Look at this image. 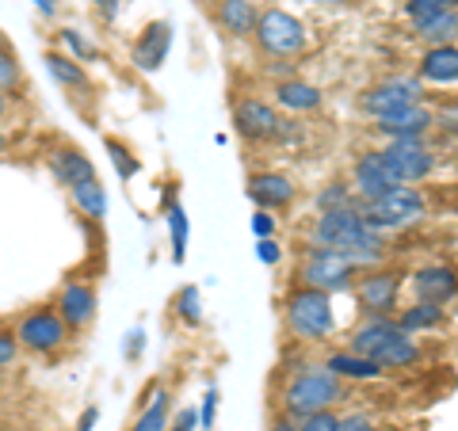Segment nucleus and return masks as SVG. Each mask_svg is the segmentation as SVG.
<instances>
[{"mask_svg": "<svg viewBox=\"0 0 458 431\" xmlns=\"http://www.w3.org/2000/svg\"><path fill=\"white\" fill-rule=\"evenodd\" d=\"M252 38L267 57H298V54H306V46H310L306 23L298 16H291L286 8H264L260 16H256Z\"/></svg>", "mask_w": 458, "mask_h": 431, "instance_id": "nucleus-8", "label": "nucleus"}, {"mask_svg": "<svg viewBox=\"0 0 458 431\" xmlns=\"http://www.w3.org/2000/svg\"><path fill=\"white\" fill-rule=\"evenodd\" d=\"M401 188V180H397V172L386 165V156L382 149H363L360 156H355V165H352V191L360 203H367V199H378L386 191H394Z\"/></svg>", "mask_w": 458, "mask_h": 431, "instance_id": "nucleus-14", "label": "nucleus"}, {"mask_svg": "<svg viewBox=\"0 0 458 431\" xmlns=\"http://www.w3.org/2000/svg\"><path fill=\"white\" fill-rule=\"evenodd\" d=\"M276 104L291 114H310L325 104V92L318 84L310 80H298V77H286V80H276Z\"/></svg>", "mask_w": 458, "mask_h": 431, "instance_id": "nucleus-23", "label": "nucleus"}, {"mask_svg": "<svg viewBox=\"0 0 458 431\" xmlns=\"http://www.w3.org/2000/svg\"><path fill=\"white\" fill-rule=\"evenodd\" d=\"M92 4H96V12H99L104 20H114V16H119V0H92Z\"/></svg>", "mask_w": 458, "mask_h": 431, "instance_id": "nucleus-47", "label": "nucleus"}, {"mask_svg": "<svg viewBox=\"0 0 458 431\" xmlns=\"http://www.w3.org/2000/svg\"><path fill=\"white\" fill-rule=\"evenodd\" d=\"M16 359H20V340L12 328H0V370H8V367H16Z\"/></svg>", "mask_w": 458, "mask_h": 431, "instance_id": "nucleus-38", "label": "nucleus"}, {"mask_svg": "<svg viewBox=\"0 0 458 431\" xmlns=\"http://www.w3.org/2000/svg\"><path fill=\"white\" fill-rule=\"evenodd\" d=\"M405 267L397 264H375V267H363L355 271V283H352V294L360 301V309L367 317H390L401 301V286H405Z\"/></svg>", "mask_w": 458, "mask_h": 431, "instance_id": "nucleus-6", "label": "nucleus"}, {"mask_svg": "<svg viewBox=\"0 0 458 431\" xmlns=\"http://www.w3.org/2000/svg\"><path fill=\"white\" fill-rule=\"evenodd\" d=\"M267 431H298V420L294 416H286V412H276L267 420Z\"/></svg>", "mask_w": 458, "mask_h": 431, "instance_id": "nucleus-45", "label": "nucleus"}, {"mask_svg": "<svg viewBox=\"0 0 458 431\" xmlns=\"http://www.w3.org/2000/svg\"><path fill=\"white\" fill-rule=\"evenodd\" d=\"M172 313H176V321L188 325V328L203 325V294H199V286H180L176 298H172Z\"/></svg>", "mask_w": 458, "mask_h": 431, "instance_id": "nucleus-32", "label": "nucleus"}, {"mask_svg": "<svg viewBox=\"0 0 458 431\" xmlns=\"http://www.w3.org/2000/svg\"><path fill=\"white\" fill-rule=\"evenodd\" d=\"M35 4H38V12H47V16L57 12V0H35Z\"/></svg>", "mask_w": 458, "mask_h": 431, "instance_id": "nucleus-49", "label": "nucleus"}, {"mask_svg": "<svg viewBox=\"0 0 458 431\" xmlns=\"http://www.w3.org/2000/svg\"><path fill=\"white\" fill-rule=\"evenodd\" d=\"M283 126V111L267 104L260 96H241L233 99V134L249 146H276Z\"/></svg>", "mask_w": 458, "mask_h": 431, "instance_id": "nucleus-9", "label": "nucleus"}, {"mask_svg": "<svg viewBox=\"0 0 458 431\" xmlns=\"http://www.w3.org/2000/svg\"><path fill=\"white\" fill-rule=\"evenodd\" d=\"M394 321L405 328V333L420 336V333H432V328L447 325V306H432V301H412V306L401 309Z\"/></svg>", "mask_w": 458, "mask_h": 431, "instance_id": "nucleus-27", "label": "nucleus"}, {"mask_svg": "<svg viewBox=\"0 0 458 431\" xmlns=\"http://www.w3.org/2000/svg\"><path fill=\"white\" fill-rule=\"evenodd\" d=\"M321 363L333 370L336 378H344V382H378L386 370L378 367V363H370V359H363V355H355V351H348V348H340V351H328Z\"/></svg>", "mask_w": 458, "mask_h": 431, "instance_id": "nucleus-25", "label": "nucleus"}, {"mask_svg": "<svg viewBox=\"0 0 458 431\" xmlns=\"http://www.w3.org/2000/svg\"><path fill=\"white\" fill-rule=\"evenodd\" d=\"M47 165H50V176L62 183L65 191H73L77 183L99 176L96 165H92V156L84 153L81 146H73V141H57V146L47 153Z\"/></svg>", "mask_w": 458, "mask_h": 431, "instance_id": "nucleus-17", "label": "nucleus"}, {"mask_svg": "<svg viewBox=\"0 0 458 431\" xmlns=\"http://www.w3.org/2000/svg\"><path fill=\"white\" fill-rule=\"evenodd\" d=\"M355 203H360V199H355L352 183H344V180H333L328 188L318 191V199H313L318 214H325V210H340V207H355Z\"/></svg>", "mask_w": 458, "mask_h": 431, "instance_id": "nucleus-33", "label": "nucleus"}, {"mask_svg": "<svg viewBox=\"0 0 458 431\" xmlns=\"http://www.w3.org/2000/svg\"><path fill=\"white\" fill-rule=\"evenodd\" d=\"M8 114H12V96H8V92H0V123H4Z\"/></svg>", "mask_w": 458, "mask_h": 431, "instance_id": "nucleus-48", "label": "nucleus"}, {"mask_svg": "<svg viewBox=\"0 0 458 431\" xmlns=\"http://www.w3.org/2000/svg\"><path fill=\"white\" fill-rule=\"evenodd\" d=\"M360 222H363L360 203H355V207H340V210H325V214H318V218L310 222L306 244H313V249H340V241L348 237Z\"/></svg>", "mask_w": 458, "mask_h": 431, "instance_id": "nucleus-19", "label": "nucleus"}, {"mask_svg": "<svg viewBox=\"0 0 458 431\" xmlns=\"http://www.w3.org/2000/svg\"><path fill=\"white\" fill-rule=\"evenodd\" d=\"M252 233L256 237H276V222H271L267 210H256L252 214Z\"/></svg>", "mask_w": 458, "mask_h": 431, "instance_id": "nucleus-44", "label": "nucleus"}, {"mask_svg": "<svg viewBox=\"0 0 458 431\" xmlns=\"http://www.w3.org/2000/svg\"><path fill=\"white\" fill-rule=\"evenodd\" d=\"M214 4H222V0H214Z\"/></svg>", "mask_w": 458, "mask_h": 431, "instance_id": "nucleus-53", "label": "nucleus"}, {"mask_svg": "<svg viewBox=\"0 0 458 431\" xmlns=\"http://www.w3.org/2000/svg\"><path fill=\"white\" fill-rule=\"evenodd\" d=\"M443 4H447V8H458V0H443Z\"/></svg>", "mask_w": 458, "mask_h": 431, "instance_id": "nucleus-52", "label": "nucleus"}, {"mask_svg": "<svg viewBox=\"0 0 458 431\" xmlns=\"http://www.w3.org/2000/svg\"><path fill=\"white\" fill-rule=\"evenodd\" d=\"M168 409H172V397L168 390H157L149 405H141L131 431H168Z\"/></svg>", "mask_w": 458, "mask_h": 431, "instance_id": "nucleus-30", "label": "nucleus"}, {"mask_svg": "<svg viewBox=\"0 0 458 431\" xmlns=\"http://www.w3.org/2000/svg\"><path fill=\"white\" fill-rule=\"evenodd\" d=\"M355 271H360V267H355L344 252H336V249H313V244H306L294 275H298V283H302V286H313V291L344 294V291H352Z\"/></svg>", "mask_w": 458, "mask_h": 431, "instance_id": "nucleus-7", "label": "nucleus"}, {"mask_svg": "<svg viewBox=\"0 0 458 431\" xmlns=\"http://www.w3.org/2000/svg\"><path fill=\"white\" fill-rule=\"evenodd\" d=\"M104 149H107V161L114 165V176L119 180H134L138 172H141V161H138V153L126 146L123 138H114V134H104Z\"/></svg>", "mask_w": 458, "mask_h": 431, "instance_id": "nucleus-31", "label": "nucleus"}, {"mask_svg": "<svg viewBox=\"0 0 458 431\" xmlns=\"http://www.w3.org/2000/svg\"><path fill=\"white\" fill-rule=\"evenodd\" d=\"M199 427V409H180L168 420V431H195Z\"/></svg>", "mask_w": 458, "mask_h": 431, "instance_id": "nucleus-43", "label": "nucleus"}, {"mask_svg": "<svg viewBox=\"0 0 458 431\" xmlns=\"http://www.w3.org/2000/svg\"><path fill=\"white\" fill-rule=\"evenodd\" d=\"M57 38H62L65 54H69V57H77L81 65H84V62H96V57H99V50H96L92 42L77 31V27H62V31H57Z\"/></svg>", "mask_w": 458, "mask_h": 431, "instance_id": "nucleus-35", "label": "nucleus"}, {"mask_svg": "<svg viewBox=\"0 0 458 431\" xmlns=\"http://www.w3.org/2000/svg\"><path fill=\"white\" fill-rule=\"evenodd\" d=\"M256 16H260V12H256L252 0H222V4L214 8V23H218V31L229 38H252Z\"/></svg>", "mask_w": 458, "mask_h": 431, "instance_id": "nucleus-24", "label": "nucleus"}, {"mask_svg": "<svg viewBox=\"0 0 458 431\" xmlns=\"http://www.w3.org/2000/svg\"><path fill=\"white\" fill-rule=\"evenodd\" d=\"M256 260L260 264H279L283 260V249L276 237H260V244H256Z\"/></svg>", "mask_w": 458, "mask_h": 431, "instance_id": "nucleus-42", "label": "nucleus"}, {"mask_svg": "<svg viewBox=\"0 0 458 431\" xmlns=\"http://www.w3.org/2000/svg\"><path fill=\"white\" fill-rule=\"evenodd\" d=\"M218 405H222V393H218V390H207V393H203V409H199V431H210V427H214Z\"/></svg>", "mask_w": 458, "mask_h": 431, "instance_id": "nucleus-40", "label": "nucleus"}, {"mask_svg": "<svg viewBox=\"0 0 458 431\" xmlns=\"http://www.w3.org/2000/svg\"><path fill=\"white\" fill-rule=\"evenodd\" d=\"M69 195H73V207H77L89 222H107V188L99 183V176L77 183V188L69 191Z\"/></svg>", "mask_w": 458, "mask_h": 431, "instance_id": "nucleus-28", "label": "nucleus"}, {"mask_svg": "<svg viewBox=\"0 0 458 431\" xmlns=\"http://www.w3.org/2000/svg\"><path fill=\"white\" fill-rule=\"evenodd\" d=\"M348 351L370 359L382 370H412L424 359L420 343L412 333H405L394 317H367L348 333Z\"/></svg>", "mask_w": 458, "mask_h": 431, "instance_id": "nucleus-1", "label": "nucleus"}, {"mask_svg": "<svg viewBox=\"0 0 458 431\" xmlns=\"http://www.w3.org/2000/svg\"><path fill=\"white\" fill-rule=\"evenodd\" d=\"M370 131L386 141H397V138H428L436 131V107L428 104H409V107H397V111H386L378 119H370Z\"/></svg>", "mask_w": 458, "mask_h": 431, "instance_id": "nucleus-13", "label": "nucleus"}, {"mask_svg": "<svg viewBox=\"0 0 458 431\" xmlns=\"http://www.w3.org/2000/svg\"><path fill=\"white\" fill-rule=\"evenodd\" d=\"M8 149V134H0V153H4Z\"/></svg>", "mask_w": 458, "mask_h": 431, "instance_id": "nucleus-50", "label": "nucleus"}, {"mask_svg": "<svg viewBox=\"0 0 458 431\" xmlns=\"http://www.w3.org/2000/svg\"><path fill=\"white\" fill-rule=\"evenodd\" d=\"M16 89H23V65L12 46L0 50V92L16 96Z\"/></svg>", "mask_w": 458, "mask_h": 431, "instance_id": "nucleus-34", "label": "nucleus"}, {"mask_svg": "<svg viewBox=\"0 0 458 431\" xmlns=\"http://www.w3.org/2000/svg\"><path fill=\"white\" fill-rule=\"evenodd\" d=\"M417 80L436 84V89H451L458 84V42L454 46H428L417 62Z\"/></svg>", "mask_w": 458, "mask_h": 431, "instance_id": "nucleus-22", "label": "nucleus"}, {"mask_svg": "<svg viewBox=\"0 0 458 431\" xmlns=\"http://www.w3.org/2000/svg\"><path fill=\"white\" fill-rule=\"evenodd\" d=\"M54 309L62 313V321L69 325V333H89V328L96 325V313H99V294H96L92 283L69 279L62 291H57Z\"/></svg>", "mask_w": 458, "mask_h": 431, "instance_id": "nucleus-12", "label": "nucleus"}, {"mask_svg": "<svg viewBox=\"0 0 458 431\" xmlns=\"http://www.w3.org/2000/svg\"><path fill=\"white\" fill-rule=\"evenodd\" d=\"M340 416L333 409H321V412H310V416H298V431H336Z\"/></svg>", "mask_w": 458, "mask_h": 431, "instance_id": "nucleus-37", "label": "nucleus"}, {"mask_svg": "<svg viewBox=\"0 0 458 431\" xmlns=\"http://www.w3.org/2000/svg\"><path fill=\"white\" fill-rule=\"evenodd\" d=\"M340 401H348V382L336 378L325 363H306V367H294L291 378L283 382L279 412L298 420V416H310L321 409H336Z\"/></svg>", "mask_w": 458, "mask_h": 431, "instance_id": "nucleus-2", "label": "nucleus"}, {"mask_svg": "<svg viewBox=\"0 0 458 431\" xmlns=\"http://www.w3.org/2000/svg\"><path fill=\"white\" fill-rule=\"evenodd\" d=\"M16 340H20V351H31V355H42V359H54L65 351L69 343V325L62 321V313L54 309V301H42V306H31L27 313L16 317Z\"/></svg>", "mask_w": 458, "mask_h": 431, "instance_id": "nucleus-5", "label": "nucleus"}, {"mask_svg": "<svg viewBox=\"0 0 458 431\" xmlns=\"http://www.w3.org/2000/svg\"><path fill=\"white\" fill-rule=\"evenodd\" d=\"M318 4H348V0H318Z\"/></svg>", "mask_w": 458, "mask_h": 431, "instance_id": "nucleus-51", "label": "nucleus"}, {"mask_svg": "<svg viewBox=\"0 0 458 431\" xmlns=\"http://www.w3.org/2000/svg\"><path fill=\"white\" fill-rule=\"evenodd\" d=\"M436 131H443L447 138L458 141V96L443 99V104L436 107Z\"/></svg>", "mask_w": 458, "mask_h": 431, "instance_id": "nucleus-36", "label": "nucleus"}, {"mask_svg": "<svg viewBox=\"0 0 458 431\" xmlns=\"http://www.w3.org/2000/svg\"><path fill=\"white\" fill-rule=\"evenodd\" d=\"M47 73L54 77V84H62L73 99L77 96H84V99L96 96V84L89 77V69H84L77 57H69L65 50H47Z\"/></svg>", "mask_w": 458, "mask_h": 431, "instance_id": "nucleus-21", "label": "nucleus"}, {"mask_svg": "<svg viewBox=\"0 0 458 431\" xmlns=\"http://www.w3.org/2000/svg\"><path fill=\"white\" fill-rule=\"evenodd\" d=\"M378 149H382V156H386V165L397 172L401 183H417V188H420V183L439 168V153L432 149V141H428V138L382 141Z\"/></svg>", "mask_w": 458, "mask_h": 431, "instance_id": "nucleus-10", "label": "nucleus"}, {"mask_svg": "<svg viewBox=\"0 0 458 431\" xmlns=\"http://www.w3.org/2000/svg\"><path fill=\"white\" fill-rule=\"evenodd\" d=\"M165 222H168V233H172V264H183L188 260V237H191V222L183 214V203L176 188H168L165 195Z\"/></svg>", "mask_w": 458, "mask_h": 431, "instance_id": "nucleus-26", "label": "nucleus"}, {"mask_svg": "<svg viewBox=\"0 0 458 431\" xmlns=\"http://www.w3.org/2000/svg\"><path fill=\"white\" fill-rule=\"evenodd\" d=\"M245 195L252 199L256 210H286L298 199V183L283 172H252Z\"/></svg>", "mask_w": 458, "mask_h": 431, "instance_id": "nucleus-18", "label": "nucleus"}, {"mask_svg": "<svg viewBox=\"0 0 458 431\" xmlns=\"http://www.w3.org/2000/svg\"><path fill=\"white\" fill-rule=\"evenodd\" d=\"M336 431H378V424L367 412H344L336 420Z\"/></svg>", "mask_w": 458, "mask_h": 431, "instance_id": "nucleus-39", "label": "nucleus"}, {"mask_svg": "<svg viewBox=\"0 0 458 431\" xmlns=\"http://www.w3.org/2000/svg\"><path fill=\"white\" fill-rule=\"evenodd\" d=\"M360 114L367 119H378L386 111H397V107H409V104H424V84L417 77H386L378 84H367L360 92Z\"/></svg>", "mask_w": 458, "mask_h": 431, "instance_id": "nucleus-11", "label": "nucleus"}, {"mask_svg": "<svg viewBox=\"0 0 458 431\" xmlns=\"http://www.w3.org/2000/svg\"><path fill=\"white\" fill-rule=\"evenodd\" d=\"M96 420H99V409H96V405H89V409L81 412V420H77V431H92V427H96Z\"/></svg>", "mask_w": 458, "mask_h": 431, "instance_id": "nucleus-46", "label": "nucleus"}, {"mask_svg": "<svg viewBox=\"0 0 458 431\" xmlns=\"http://www.w3.org/2000/svg\"><path fill=\"white\" fill-rule=\"evenodd\" d=\"M172 20H149L146 27L138 31L134 46H131V62L138 73H157L165 62H168V50H172Z\"/></svg>", "mask_w": 458, "mask_h": 431, "instance_id": "nucleus-15", "label": "nucleus"}, {"mask_svg": "<svg viewBox=\"0 0 458 431\" xmlns=\"http://www.w3.org/2000/svg\"><path fill=\"white\" fill-rule=\"evenodd\" d=\"M417 35L428 42V46H454L458 42V8H443L439 16L424 20L417 27Z\"/></svg>", "mask_w": 458, "mask_h": 431, "instance_id": "nucleus-29", "label": "nucleus"}, {"mask_svg": "<svg viewBox=\"0 0 458 431\" xmlns=\"http://www.w3.org/2000/svg\"><path fill=\"white\" fill-rule=\"evenodd\" d=\"M283 321L286 333L302 343H325L336 328V309H333V294L313 291V286L294 283L283 298Z\"/></svg>", "mask_w": 458, "mask_h": 431, "instance_id": "nucleus-3", "label": "nucleus"}, {"mask_svg": "<svg viewBox=\"0 0 458 431\" xmlns=\"http://www.w3.org/2000/svg\"><path fill=\"white\" fill-rule=\"evenodd\" d=\"M336 252L348 256V260L360 267V271H363V267H375V264H386V233H378L375 225L360 222L348 237L340 241V249H336Z\"/></svg>", "mask_w": 458, "mask_h": 431, "instance_id": "nucleus-20", "label": "nucleus"}, {"mask_svg": "<svg viewBox=\"0 0 458 431\" xmlns=\"http://www.w3.org/2000/svg\"><path fill=\"white\" fill-rule=\"evenodd\" d=\"M141 351H146V333H141V328H131L126 340H123V359L126 363H138Z\"/></svg>", "mask_w": 458, "mask_h": 431, "instance_id": "nucleus-41", "label": "nucleus"}, {"mask_svg": "<svg viewBox=\"0 0 458 431\" xmlns=\"http://www.w3.org/2000/svg\"><path fill=\"white\" fill-rule=\"evenodd\" d=\"M360 214H363L367 225L378 229V233H397V229H409V225L428 218V195L417 188V183H401L394 191L360 203Z\"/></svg>", "mask_w": 458, "mask_h": 431, "instance_id": "nucleus-4", "label": "nucleus"}, {"mask_svg": "<svg viewBox=\"0 0 458 431\" xmlns=\"http://www.w3.org/2000/svg\"><path fill=\"white\" fill-rule=\"evenodd\" d=\"M412 283V298L417 301H432V306H451L458 298V271L451 264H424L409 275Z\"/></svg>", "mask_w": 458, "mask_h": 431, "instance_id": "nucleus-16", "label": "nucleus"}]
</instances>
